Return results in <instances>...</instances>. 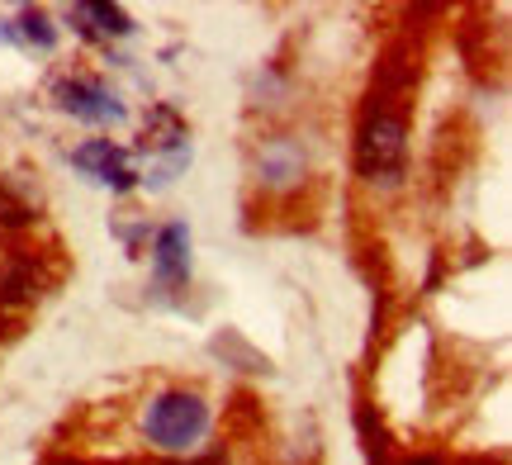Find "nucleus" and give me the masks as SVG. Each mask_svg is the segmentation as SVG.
<instances>
[{
  "label": "nucleus",
  "mask_w": 512,
  "mask_h": 465,
  "mask_svg": "<svg viewBox=\"0 0 512 465\" xmlns=\"http://www.w3.org/2000/svg\"><path fill=\"white\" fill-rule=\"evenodd\" d=\"M408 157V105L403 95L370 91L356 129V171L366 186H399Z\"/></svg>",
  "instance_id": "obj_1"
},
{
  "label": "nucleus",
  "mask_w": 512,
  "mask_h": 465,
  "mask_svg": "<svg viewBox=\"0 0 512 465\" xmlns=\"http://www.w3.org/2000/svg\"><path fill=\"white\" fill-rule=\"evenodd\" d=\"M209 432V404L195 390H162L147 399L143 409V437L157 451L190 456Z\"/></svg>",
  "instance_id": "obj_2"
},
{
  "label": "nucleus",
  "mask_w": 512,
  "mask_h": 465,
  "mask_svg": "<svg viewBox=\"0 0 512 465\" xmlns=\"http://www.w3.org/2000/svg\"><path fill=\"white\" fill-rule=\"evenodd\" d=\"M53 100L62 114H72L81 124H95V129H114V124H124L128 110L124 100L100 81V76H86V72H62L53 81Z\"/></svg>",
  "instance_id": "obj_3"
},
{
  "label": "nucleus",
  "mask_w": 512,
  "mask_h": 465,
  "mask_svg": "<svg viewBox=\"0 0 512 465\" xmlns=\"http://www.w3.org/2000/svg\"><path fill=\"white\" fill-rule=\"evenodd\" d=\"M72 167L86 171L95 186H110L114 195H128V190L143 181V176L133 171L128 148H119V143H110V138H91V143H81V148L72 152Z\"/></svg>",
  "instance_id": "obj_4"
},
{
  "label": "nucleus",
  "mask_w": 512,
  "mask_h": 465,
  "mask_svg": "<svg viewBox=\"0 0 512 465\" xmlns=\"http://www.w3.org/2000/svg\"><path fill=\"white\" fill-rule=\"evenodd\" d=\"M190 280V233L185 224H162L152 233V285L162 295H176Z\"/></svg>",
  "instance_id": "obj_5"
},
{
  "label": "nucleus",
  "mask_w": 512,
  "mask_h": 465,
  "mask_svg": "<svg viewBox=\"0 0 512 465\" xmlns=\"http://www.w3.org/2000/svg\"><path fill=\"white\" fill-rule=\"evenodd\" d=\"M256 176L266 181V186H294L299 176H304V148L285 138V133H275L266 138L261 148H256Z\"/></svg>",
  "instance_id": "obj_6"
},
{
  "label": "nucleus",
  "mask_w": 512,
  "mask_h": 465,
  "mask_svg": "<svg viewBox=\"0 0 512 465\" xmlns=\"http://www.w3.org/2000/svg\"><path fill=\"white\" fill-rule=\"evenodd\" d=\"M67 19H72V29L81 38H100V43L133 34V19H128V10H119V5H72Z\"/></svg>",
  "instance_id": "obj_7"
},
{
  "label": "nucleus",
  "mask_w": 512,
  "mask_h": 465,
  "mask_svg": "<svg viewBox=\"0 0 512 465\" xmlns=\"http://www.w3.org/2000/svg\"><path fill=\"white\" fill-rule=\"evenodd\" d=\"M185 138H190V133H185V119L171 110V105H152V110H147L143 148L171 157V152H190V143H185Z\"/></svg>",
  "instance_id": "obj_8"
},
{
  "label": "nucleus",
  "mask_w": 512,
  "mask_h": 465,
  "mask_svg": "<svg viewBox=\"0 0 512 465\" xmlns=\"http://www.w3.org/2000/svg\"><path fill=\"white\" fill-rule=\"evenodd\" d=\"M43 280H38V266L29 257H15L0 276V309H19V304H34Z\"/></svg>",
  "instance_id": "obj_9"
},
{
  "label": "nucleus",
  "mask_w": 512,
  "mask_h": 465,
  "mask_svg": "<svg viewBox=\"0 0 512 465\" xmlns=\"http://www.w3.org/2000/svg\"><path fill=\"white\" fill-rule=\"evenodd\" d=\"M19 24H24V43H29V48H38V53H53L57 48V29H53V19H48V10L29 5V10L19 15Z\"/></svg>",
  "instance_id": "obj_10"
},
{
  "label": "nucleus",
  "mask_w": 512,
  "mask_h": 465,
  "mask_svg": "<svg viewBox=\"0 0 512 465\" xmlns=\"http://www.w3.org/2000/svg\"><path fill=\"white\" fill-rule=\"evenodd\" d=\"M29 224H34V209L0 181V228H29Z\"/></svg>",
  "instance_id": "obj_11"
},
{
  "label": "nucleus",
  "mask_w": 512,
  "mask_h": 465,
  "mask_svg": "<svg viewBox=\"0 0 512 465\" xmlns=\"http://www.w3.org/2000/svg\"><path fill=\"white\" fill-rule=\"evenodd\" d=\"M171 465H223V456H185V461H171Z\"/></svg>",
  "instance_id": "obj_12"
},
{
  "label": "nucleus",
  "mask_w": 512,
  "mask_h": 465,
  "mask_svg": "<svg viewBox=\"0 0 512 465\" xmlns=\"http://www.w3.org/2000/svg\"><path fill=\"white\" fill-rule=\"evenodd\" d=\"M403 465H446V461H437V456H413V461H403Z\"/></svg>",
  "instance_id": "obj_13"
}]
</instances>
